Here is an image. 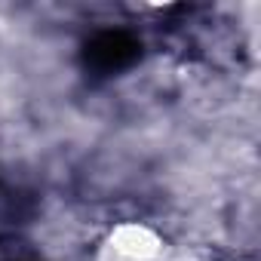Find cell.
<instances>
[{"label": "cell", "instance_id": "obj_1", "mask_svg": "<svg viewBox=\"0 0 261 261\" xmlns=\"http://www.w3.org/2000/svg\"><path fill=\"white\" fill-rule=\"evenodd\" d=\"M136 40L133 37H126V34H120V31H108V34H98L95 40H92V46H89V59L98 65V68H105V71H111V68H123L126 62H133L136 59Z\"/></svg>", "mask_w": 261, "mask_h": 261}]
</instances>
